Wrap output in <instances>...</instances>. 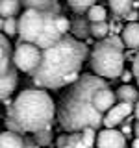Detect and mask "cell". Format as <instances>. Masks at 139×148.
Segmentation results:
<instances>
[{
	"mask_svg": "<svg viewBox=\"0 0 139 148\" xmlns=\"http://www.w3.org/2000/svg\"><path fill=\"white\" fill-rule=\"evenodd\" d=\"M132 113H133V106L132 104H122V102H119L113 109L106 113V117H104L106 130H115V126L122 124Z\"/></svg>",
	"mask_w": 139,
	"mask_h": 148,
	"instance_id": "cell-7",
	"label": "cell"
},
{
	"mask_svg": "<svg viewBox=\"0 0 139 148\" xmlns=\"http://www.w3.org/2000/svg\"><path fill=\"white\" fill-rule=\"evenodd\" d=\"M41 58H43V50L39 46L30 45V43H22V41L17 43L15 52H13V63H15V67L19 71L28 72V74H32L39 67Z\"/></svg>",
	"mask_w": 139,
	"mask_h": 148,
	"instance_id": "cell-6",
	"label": "cell"
},
{
	"mask_svg": "<svg viewBox=\"0 0 139 148\" xmlns=\"http://www.w3.org/2000/svg\"><path fill=\"white\" fill-rule=\"evenodd\" d=\"M120 133H122V135H130V133H132V128H130L128 124H124L122 130H120Z\"/></svg>",
	"mask_w": 139,
	"mask_h": 148,
	"instance_id": "cell-31",
	"label": "cell"
},
{
	"mask_svg": "<svg viewBox=\"0 0 139 148\" xmlns=\"http://www.w3.org/2000/svg\"><path fill=\"white\" fill-rule=\"evenodd\" d=\"M58 17L59 15L35 11V9L22 11V15L19 17V41L35 45L41 50L58 45L65 37L58 32V26H56Z\"/></svg>",
	"mask_w": 139,
	"mask_h": 148,
	"instance_id": "cell-4",
	"label": "cell"
},
{
	"mask_svg": "<svg viewBox=\"0 0 139 148\" xmlns=\"http://www.w3.org/2000/svg\"><path fill=\"white\" fill-rule=\"evenodd\" d=\"M132 78H133V72H130V71H124V72H122V76H120V80L124 82V85H128V82L132 80Z\"/></svg>",
	"mask_w": 139,
	"mask_h": 148,
	"instance_id": "cell-27",
	"label": "cell"
},
{
	"mask_svg": "<svg viewBox=\"0 0 139 148\" xmlns=\"http://www.w3.org/2000/svg\"><path fill=\"white\" fill-rule=\"evenodd\" d=\"M65 148H87V146H85V143H83L82 133H71Z\"/></svg>",
	"mask_w": 139,
	"mask_h": 148,
	"instance_id": "cell-24",
	"label": "cell"
},
{
	"mask_svg": "<svg viewBox=\"0 0 139 148\" xmlns=\"http://www.w3.org/2000/svg\"><path fill=\"white\" fill-rule=\"evenodd\" d=\"M115 95H117V98L122 102V104H132V106H136L137 102H139V91H137L133 85H120Z\"/></svg>",
	"mask_w": 139,
	"mask_h": 148,
	"instance_id": "cell-14",
	"label": "cell"
},
{
	"mask_svg": "<svg viewBox=\"0 0 139 148\" xmlns=\"http://www.w3.org/2000/svg\"><path fill=\"white\" fill-rule=\"evenodd\" d=\"M133 133H136L137 139H139V122H136V126H133Z\"/></svg>",
	"mask_w": 139,
	"mask_h": 148,
	"instance_id": "cell-33",
	"label": "cell"
},
{
	"mask_svg": "<svg viewBox=\"0 0 139 148\" xmlns=\"http://www.w3.org/2000/svg\"><path fill=\"white\" fill-rule=\"evenodd\" d=\"M67 141H69V135H61V137L58 139V148H65Z\"/></svg>",
	"mask_w": 139,
	"mask_h": 148,
	"instance_id": "cell-29",
	"label": "cell"
},
{
	"mask_svg": "<svg viewBox=\"0 0 139 148\" xmlns=\"http://www.w3.org/2000/svg\"><path fill=\"white\" fill-rule=\"evenodd\" d=\"M71 32H72L74 39H87L91 35V22L87 24V21H83V18H76L72 22Z\"/></svg>",
	"mask_w": 139,
	"mask_h": 148,
	"instance_id": "cell-16",
	"label": "cell"
},
{
	"mask_svg": "<svg viewBox=\"0 0 139 148\" xmlns=\"http://www.w3.org/2000/svg\"><path fill=\"white\" fill-rule=\"evenodd\" d=\"M82 137H83V143H85L87 148H93V146H95V143H96V139H98L95 128H85L82 132Z\"/></svg>",
	"mask_w": 139,
	"mask_h": 148,
	"instance_id": "cell-23",
	"label": "cell"
},
{
	"mask_svg": "<svg viewBox=\"0 0 139 148\" xmlns=\"http://www.w3.org/2000/svg\"><path fill=\"white\" fill-rule=\"evenodd\" d=\"M87 46L72 35H65L58 45L43 50L39 67L30 74L39 89H61L80 80Z\"/></svg>",
	"mask_w": 139,
	"mask_h": 148,
	"instance_id": "cell-1",
	"label": "cell"
},
{
	"mask_svg": "<svg viewBox=\"0 0 139 148\" xmlns=\"http://www.w3.org/2000/svg\"><path fill=\"white\" fill-rule=\"evenodd\" d=\"M124 41V46L132 50H137L139 48V22H130L122 28V34H120Z\"/></svg>",
	"mask_w": 139,
	"mask_h": 148,
	"instance_id": "cell-12",
	"label": "cell"
},
{
	"mask_svg": "<svg viewBox=\"0 0 139 148\" xmlns=\"http://www.w3.org/2000/svg\"><path fill=\"white\" fill-rule=\"evenodd\" d=\"M124 41L122 37L111 35L95 45L91 52V69L96 76L115 80L124 72Z\"/></svg>",
	"mask_w": 139,
	"mask_h": 148,
	"instance_id": "cell-5",
	"label": "cell"
},
{
	"mask_svg": "<svg viewBox=\"0 0 139 148\" xmlns=\"http://www.w3.org/2000/svg\"><path fill=\"white\" fill-rule=\"evenodd\" d=\"M56 26H58V32L61 35H67V32H71V28H72V22L69 21L67 17H61V15H59L58 18H56Z\"/></svg>",
	"mask_w": 139,
	"mask_h": 148,
	"instance_id": "cell-25",
	"label": "cell"
},
{
	"mask_svg": "<svg viewBox=\"0 0 139 148\" xmlns=\"http://www.w3.org/2000/svg\"><path fill=\"white\" fill-rule=\"evenodd\" d=\"M2 34L6 37H13L19 34V18H2Z\"/></svg>",
	"mask_w": 139,
	"mask_h": 148,
	"instance_id": "cell-20",
	"label": "cell"
},
{
	"mask_svg": "<svg viewBox=\"0 0 139 148\" xmlns=\"http://www.w3.org/2000/svg\"><path fill=\"white\" fill-rule=\"evenodd\" d=\"M115 100H117V95H115L113 91L109 89V87H104V89H100L98 92L95 95V98H93V104H95V108L100 111L102 115H106L108 111H111L115 108Z\"/></svg>",
	"mask_w": 139,
	"mask_h": 148,
	"instance_id": "cell-9",
	"label": "cell"
},
{
	"mask_svg": "<svg viewBox=\"0 0 139 148\" xmlns=\"http://www.w3.org/2000/svg\"><path fill=\"white\" fill-rule=\"evenodd\" d=\"M17 71H19V69L13 65V67L9 69L6 74H2V76H0V96H2V100H8L9 95L15 91L17 82H19Z\"/></svg>",
	"mask_w": 139,
	"mask_h": 148,
	"instance_id": "cell-11",
	"label": "cell"
},
{
	"mask_svg": "<svg viewBox=\"0 0 139 148\" xmlns=\"http://www.w3.org/2000/svg\"><path fill=\"white\" fill-rule=\"evenodd\" d=\"M108 32H109L108 22H96V24H91V35L96 37V39H100V41L108 39Z\"/></svg>",
	"mask_w": 139,
	"mask_h": 148,
	"instance_id": "cell-22",
	"label": "cell"
},
{
	"mask_svg": "<svg viewBox=\"0 0 139 148\" xmlns=\"http://www.w3.org/2000/svg\"><path fill=\"white\" fill-rule=\"evenodd\" d=\"M0 148H26V137L8 130L0 135Z\"/></svg>",
	"mask_w": 139,
	"mask_h": 148,
	"instance_id": "cell-13",
	"label": "cell"
},
{
	"mask_svg": "<svg viewBox=\"0 0 139 148\" xmlns=\"http://www.w3.org/2000/svg\"><path fill=\"white\" fill-rule=\"evenodd\" d=\"M26 148H37V145H35V141H34V139L26 137Z\"/></svg>",
	"mask_w": 139,
	"mask_h": 148,
	"instance_id": "cell-30",
	"label": "cell"
},
{
	"mask_svg": "<svg viewBox=\"0 0 139 148\" xmlns=\"http://www.w3.org/2000/svg\"><path fill=\"white\" fill-rule=\"evenodd\" d=\"M21 4L26 9H35V11L52 13V15L61 13V6H59L58 0H21Z\"/></svg>",
	"mask_w": 139,
	"mask_h": 148,
	"instance_id": "cell-10",
	"label": "cell"
},
{
	"mask_svg": "<svg viewBox=\"0 0 139 148\" xmlns=\"http://www.w3.org/2000/svg\"><path fill=\"white\" fill-rule=\"evenodd\" d=\"M106 8H102V6H93L89 11H87V21L91 22V24H96V22H106Z\"/></svg>",
	"mask_w": 139,
	"mask_h": 148,
	"instance_id": "cell-19",
	"label": "cell"
},
{
	"mask_svg": "<svg viewBox=\"0 0 139 148\" xmlns=\"http://www.w3.org/2000/svg\"><path fill=\"white\" fill-rule=\"evenodd\" d=\"M133 117H136V119H137V122H139V102H137L136 106H133Z\"/></svg>",
	"mask_w": 139,
	"mask_h": 148,
	"instance_id": "cell-32",
	"label": "cell"
},
{
	"mask_svg": "<svg viewBox=\"0 0 139 148\" xmlns=\"http://www.w3.org/2000/svg\"><path fill=\"white\" fill-rule=\"evenodd\" d=\"M32 139L35 141V145H37V146H41V148H48L50 141H52V128L43 130V132H39V133H34V137H32Z\"/></svg>",
	"mask_w": 139,
	"mask_h": 148,
	"instance_id": "cell-21",
	"label": "cell"
},
{
	"mask_svg": "<svg viewBox=\"0 0 139 148\" xmlns=\"http://www.w3.org/2000/svg\"><path fill=\"white\" fill-rule=\"evenodd\" d=\"M137 17H139V13H137V11H130V13H128V15L124 17V18H126V21H128V24H130V22H137Z\"/></svg>",
	"mask_w": 139,
	"mask_h": 148,
	"instance_id": "cell-28",
	"label": "cell"
},
{
	"mask_svg": "<svg viewBox=\"0 0 139 148\" xmlns=\"http://www.w3.org/2000/svg\"><path fill=\"white\" fill-rule=\"evenodd\" d=\"M132 72H133V78L137 80V85H139V52L132 59Z\"/></svg>",
	"mask_w": 139,
	"mask_h": 148,
	"instance_id": "cell-26",
	"label": "cell"
},
{
	"mask_svg": "<svg viewBox=\"0 0 139 148\" xmlns=\"http://www.w3.org/2000/svg\"><path fill=\"white\" fill-rule=\"evenodd\" d=\"M109 2V8H111V11L115 13L117 17H126L130 11H133V2L136 0H108Z\"/></svg>",
	"mask_w": 139,
	"mask_h": 148,
	"instance_id": "cell-15",
	"label": "cell"
},
{
	"mask_svg": "<svg viewBox=\"0 0 139 148\" xmlns=\"http://www.w3.org/2000/svg\"><path fill=\"white\" fill-rule=\"evenodd\" d=\"M21 9V0H0V15L2 18H11Z\"/></svg>",
	"mask_w": 139,
	"mask_h": 148,
	"instance_id": "cell-17",
	"label": "cell"
},
{
	"mask_svg": "<svg viewBox=\"0 0 139 148\" xmlns=\"http://www.w3.org/2000/svg\"><path fill=\"white\" fill-rule=\"evenodd\" d=\"M67 2L74 13H85L93 6H96V0H67Z\"/></svg>",
	"mask_w": 139,
	"mask_h": 148,
	"instance_id": "cell-18",
	"label": "cell"
},
{
	"mask_svg": "<svg viewBox=\"0 0 139 148\" xmlns=\"http://www.w3.org/2000/svg\"><path fill=\"white\" fill-rule=\"evenodd\" d=\"M8 113L9 117L6 122L9 132L15 133H39L48 130L58 115L52 96L39 87L21 91Z\"/></svg>",
	"mask_w": 139,
	"mask_h": 148,
	"instance_id": "cell-3",
	"label": "cell"
},
{
	"mask_svg": "<svg viewBox=\"0 0 139 148\" xmlns=\"http://www.w3.org/2000/svg\"><path fill=\"white\" fill-rule=\"evenodd\" d=\"M104 87H108L104 78L96 74H82L80 80L71 85L67 95H63L58 106L59 126L71 133H80L85 128L98 130L104 126L106 115H102L93 104L95 95Z\"/></svg>",
	"mask_w": 139,
	"mask_h": 148,
	"instance_id": "cell-2",
	"label": "cell"
},
{
	"mask_svg": "<svg viewBox=\"0 0 139 148\" xmlns=\"http://www.w3.org/2000/svg\"><path fill=\"white\" fill-rule=\"evenodd\" d=\"M48 148H50V146H48Z\"/></svg>",
	"mask_w": 139,
	"mask_h": 148,
	"instance_id": "cell-35",
	"label": "cell"
},
{
	"mask_svg": "<svg viewBox=\"0 0 139 148\" xmlns=\"http://www.w3.org/2000/svg\"><path fill=\"white\" fill-rule=\"evenodd\" d=\"M96 148H126V139L119 130H102L96 139Z\"/></svg>",
	"mask_w": 139,
	"mask_h": 148,
	"instance_id": "cell-8",
	"label": "cell"
},
{
	"mask_svg": "<svg viewBox=\"0 0 139 148\" xmlns=\"http://www.w3.org/2000/svg\"><path fill=\"white\" fill-rule=\"evenodd\" d=\"M132 148H139V139H137V137L133 139V143H132Z\"/></svg>",
	"mask_w": 139,
	"mask_h": 148,
	"instance_id": "cell-34",
	"label": "cell"
}]
</instances>
